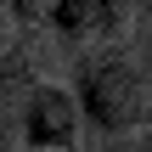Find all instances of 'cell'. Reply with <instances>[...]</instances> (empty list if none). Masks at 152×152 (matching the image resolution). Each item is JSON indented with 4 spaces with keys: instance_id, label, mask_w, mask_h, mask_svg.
<instances>
[{
    "instance_id": "277c9868",
    "label": "cell",
    "mask_w": 152,
    "mask_h": 152,
    "mask_svg": "<svg viewBox=\"0 0 152 152\" xmlns=\"http://www.w3.org/2000/svg\"><path fill=\"white\" fill-rule=\"evenodd\" d=\"M17 39V23H11V11H6V0H0V51Z\"/></svg>"
},
{
    "instance_id": "6da1fadb",
    "label": "cell",
    "mask_w": 152,
    "mask_h": 152,
    "mask_svg": "<svg viewBox=\"0 0 152 152\" xmlns=\"http://www.w3.org/2000/svg\"><path fill=\"white\" fill-rule=\"evenodd\" d=\"M68 90H73L79 118L96 124L102 141L147 135V124H152V85H147V68L130 56V45L73 56V85Z\"/></svg>"
},
{
    "instance_id": "3957f363",
    "label": "cell",
    "mask_w": 152,
    "mask_h": 152,
    "mask_svg": "<svg viewBox=\"0 0 152 152\" xmlns=\"http://www.w3.org/2000/svg\"><path fill=\"white\" fill-rule=\"evenodd\" d=\"M79 107H73V90L56 85V79H39L23 102V118H17V141L23 152H79Z\"/></svg>"
},
{
    "instance_id": "7a4b0ae2",
    "label": "cell",
    "mask_w": 152,
    "mask_h": 152,
    "mask_svg": "<svg viewBox=\"0 0 152 152\" xmlns=\"http://www.w3.org/2000/svg\"><path fill=\"white\" fill-rule=\"evenodd\" d=\"M135 28V6H113V0H56L45 6V34H56L62 51L85 56V51H113L124 45Z\"/></svg>"
}]
</instances>
